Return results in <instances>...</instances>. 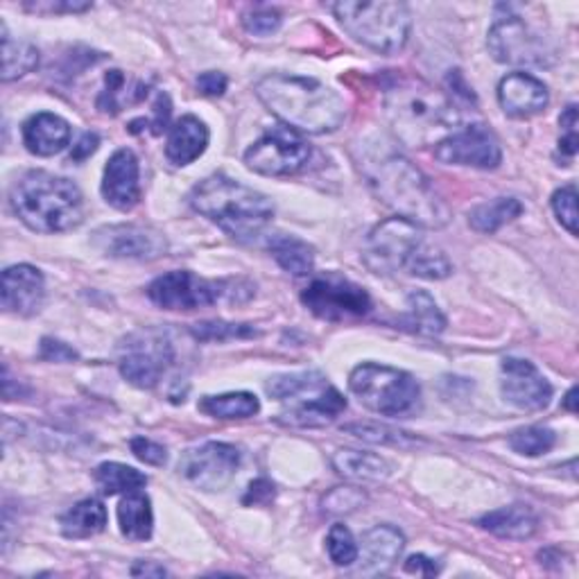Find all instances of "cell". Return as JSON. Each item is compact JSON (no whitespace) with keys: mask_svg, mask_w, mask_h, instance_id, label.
<instances>
[{"mask_svg":"<svg viewBox=\"0 0 579 579\" xmlns=\"http://www.w3.org/2000/svg\"><path fill=\"white\" fill-rule=\"evenodd\" d=\"M499 102L512 118H532L545 112L550 102L547 87L530 73H509L499 85Z\"/></svg>","mask_w":579,"mask_h":579,"instance_id":"cell-22","label":"cell"},{"mask_svg":"<svg viewBox=\"0 0 579 579\" xmlns=\"http://www.w3.org/2000/svg\"><path fill=\"white\" fill-rule=\"evenodd\" d=\"M435 156L449 165L495 171L503 161V150L495 134L487 125H466L457 127L444 141L437 143Z\"/></svg>","mask_w":579,"mask_h":579,"instance_id":"cell-16","label":"cell"},{"mask_svg":"<svg viewBox=\"0 0 579 579\" xmlns=\"http://www.w3.org/2000/svg\"><path fill=\"white\" fill-rule=\"evenodd\" d=\"M326 550L328 557L338 568H351L357 562V543L351 534V530L342 523H336L326 537Z\"/></svg>","mask_w":579,"mask_h":579,"instance_id":"cell-38","label":"cell"},{"mask_svg":"<svg viewBox=\"0 0 579 579\" xmlns=\"http://www.w3.org/2000/svg\"><path fill=\"white\" fill-rule=\"evenodd\" d=\"M562 125V139H559V152L566 159H572L577 154V106L568 104L566 112L559 118Z\"/></svg>","mask_w":579,"mask_h":579,"instance_id":"cell-46","label":"cell"},{"mask_svg":"<svg viewBox=\"0 0 579 579\" xmlns=\"http://www.w3.org/2000/svg\"><path fill=\"white\" fill-rule=\"evenodd\" d=\"M129 449L136 457L150 466H163L165 462H168V451L148 437H134L129 441Z\"/></svg>","mask_w":579,"mask_h":579,"instance_id":"cell-45","label":"cell"},{"mask_svg":"<svg viewBox=\"0 0 579 579\" xmlns=\"http://www.w3.org/2000/svg\"><path fill=\"white\" fill-rule=\"evenodd\" d=\"M501 392L509 405L523 412H539L553 399V385L530 361L505 357L501 365Z\"/></svg>","mask_w":579,"mask_h":579,"instance_id":"cell-17","label":"cell"},{"mask_svg":"<svg viewBox=\"0 0 579 579\" xmlns=\"http://www.w3.org/2000/svg\"><path fill=\"white\" fill-rule=\"evenodd\" d=\"M96 487L104 495H118V493H131L139 491L148 484V476L136 471L134 466L121 464V462H104L96 468Z\"/></svg>","mask_w":579,"mask_h":579,"instance_id":"cell-33","label":"cell"},{"mask_svg":"<svg viewBox=\"0 0 579 579\" xmlns=\"http://www.w3.org/2000/svg\"><path fill=\"white\" fill-rule=\"evenodd\" d=\"M333 466L340 476L353 482H382L392 476V464L374 453L363 451H338L333 455Z\"/></svg>","mask_w":579,"mask_h":579,"instance_id":"cell-26","label":"cell"},{"mask_svg":"<svg viewBox=\"0 0 579 579\" xmlns=\"http://www.w3.org/2000/svg\"><path fill=\"white\" fill-rule=\"evenodd\" d=\"M491 58L507 66H547L555 58L550 41L520 16L499 18L489 30Z\"/></svg>","mask_w":579,"mask_h":579,"instance_id":"cell-11","label":"cell"},{"mask_svg":"<svg viewBox=\"0 0 579 579\" xmlns=\"http://www.w3.org/2000/svg\"><path fill=\"white\" fill-rule=\"evenodd\" d=\"M367 503V493L357 487H336L324 495L322 507L330 516H347L361 509Z\"/></svg>","mask_w":579,"mask_h":579,"instance_id":"cell-39","label":"cell"},{"mask_svg":"<svg viewBox=\"0 0 579 579\" xmlns=\"http://www.w3.org/2000/svg\"><path fill=\"white\" fill-rule=\"evenodd\" d=\"M254 286L234 279H202L198 274L175 269L161 274L148 288V297L163 311H198L219 301H247Z\"/></svg>","mask_w":579,"mask_h":579,"instance_id":"cell-9","label":"cell"},{"mask_svg":"<svg viewBox=\"0 0 579 579\" xmlns=\"http://www.w3.org/2000/svg\"><path fill=\"white\" fill-rule=\"evenodd\" d=\"M347 432L355 435L357 439H365V441H372V444H403V441H407V432H401V430H394V428H388V426H378V424H351V426H344Z\"/></svg>","mask_w":579,"mask_h":579,"instance_id":"cell-43","label":"cell"},{"mask_svg":"<svg viewBox=\"0 0 579 579\" xmlns=\"http://www.w3.org/2000/svg\"><path fill=\"white\" fill-rule=\"evenodd\" d=\"M175 361V349L168 336L156 328H146L131 333L118 353V369L134 388L152 390L161 382L163 374Z\"/></svg>","mask_w":579,"mask_h":579,"instance_id":"cell-10","label":"cell"},{"mask_svg":"<svg viewBox=\"0 0 579 579\" xmlns=\"http://www.w3.org/2000/svg\"><path fill=\"white\" fill-rule=\"evenodd\" d=\"M426 247L421 227L403 217H390L374 227L367 238V263L378 274H392L410 269L417 254Z\"/></svg>","mask_w":579,"mask_h":579,"instance_id":"cell-12","label":"cell"},{"mask_svg":"<svg viewBox=\"0 0 579 579\" xmlns=\"http://www.w3.org/2000/svg\"><path fill=\"white\" fill-rule=\"evenodd\" d=\"M192 336L198 340H229V338H247L256 336V330L247 324H225V322H204L192 326Z\"/></svg>","mask_w":579,"mask_h":579,"instance_id":"cell-41","label":"cell"},{"mask_svg":"<svg viewBox=\"0 0 579 579\" xmlns=\"http://www.w3.org/2000/svg\"><path fill=\"white\" fill-rule=\"evenodd\" d=\"M382 104L399 141L410 148L437 146L460 123L453 100L419 77H394L385 87Z\"/></svg>","mask_w":579,"mask_h":579,"instance_id":"cell-2","label":"cell"},{"mask_svg":"<svg viewBox=\"0 0 579 579\" xmlns=\"http://www.w3.org/2000/svg\"><path fill=\"white\" fill-rule=\"evenodd\" d=\"M71 143V125L58 114H35L23 123V146L37 156H54Z\"/></svg>","mask_w":579,"mask_h":579,"instance_id":"cell-23","label":"cell"},{"mask_svg":"<svg viewBox=\"0 0 579 579\" xmlns=\"http://www.w3.org/2000/svg\"><path fill=\"white\" fill-rule=\"evenodd\" d=\"M523 213V204L516 198H495L478 204L468 213V225L478 234H495Z\"/></svg>","mask_w":579,"mask_h":579,"instance_id":"cell-32","label":"cell"},{"mask_svg":"<svg viewBox=\"0 0 579 579\" xmlns=\"http://www.w3.org/2000/svg\"><path fill=\"white\" fill-rule=\"evenodd\" d=\"M333 14L344 30L357 41L380 54H397L410 39L412 16L403 3H357L342 0L333 5Z\"/></svg>","mask_w":579,"mask_h":579,"instance_id":"cell-7","label":"cell"},{"mask_svg":"<svg viewBox=\"0 0 579 579\" xmlns=\"http://www.w3.org/2000/svg\"><path fill=\"white\" fill-rule=\"evenodd\" d=\"M229 87V79L225 73H217V71H209V73H202L198 77V89L202 96H223Z\"/></svg>","mask_w":579,"mask_h":579,"instance_id":"cell-49","label":"cell"},{"mask_svg":"<svg viewBox=\"0 0 579 579\" xmlns=\"http://www.w3.org/2000/svg\"><path fill=\"white\" fill-rule=\"evenodd\" d=\"M311 159V146L290 127H272L244 152L247 168L263 177H290L303 171Z\"/></svg>","mask_w":579,"mask_h":579,"instance_id":"cell-13","label":"cell"},{"mask_svg":"<svg viewBox=\"0 0 579 579\" xmlns=\"http://www.w3.org/2000/svg\"><path fill=\"white\" fill-rule=\"evenodd\" d=\"M240 451L225 441H206L190 449L179 462V474L202 491H223L238 474Z\"/></svg>","mask_w":579,"mask_h":579,"instance_id":"cell-15","label":"cell"},{"mask_svg":"<svg viewBox=\"0 0 579 579\" xmlns=\"http://www.w3.org/2000/svg\"><path fill=\"white\" fill-rule=\"evenodd\" d=\"M478 526L489 534L507 541L532 539L539 530V518L528 505H509L484 514Z\"/></svg>","mask_w":579,"mask_h":579,"instance_id":"cell-25","label":"cell"},{"mask_svg":"<svg viewBox=\"0 0 579 579\" xmlns=\"http://www.w3.org/2000/svg\"><path fill=\"white\" fill-rule=\"evenodd\" d=\"M267 394L284 403L279 424L290 428H324L347 410L344 397L317 372L274 376Z\"/></svg>","mask_w":579,"mask_h":579,"instance_id":"cell-6","label":"cell"},{"mask_svg":"<svg viewBox=\"0 0 579 579\" xmlns=\"http://www.w3.org/2000/svg\"><path fill=\"white\" fill-rule=\"evenodd\" d=\"M274 499V484L267 482V480H256L252 482L250 487V493L244 495V505H261V503H267Z\"/></svg>","mask_w":579,"mask_h":579,"instance_id":"cell-50","label":"cell"},{"mask_svg":"<svg viewBox=\"0 0 579 579\" xmlns=\"http://www.w3.org/2000/svg\"><path fill=\"white\" fill-rule=\"evenodd\" d=\"M200 410L213 419H250L259 415L261 403L250 392H229L219 397H204Z\"/></svg>","mask_w":579,"mask_h":579,"instance_id":"cell-34","label":"cell"},{"mask_svg":"<svg viewBox=\"0 0 579 579\" xmlns=\"http://www.w3.org/2000/svg\"><path fill=\"white\" fill-rule=\"evenodd\" d=\"M102 198L116 211H131L141 200V165L129 148L116 150L104 165Z\"/></svg>","mask_w":579,"mask_h":579,"instance_id":"cell-19","label":"cell"},{"mask_svg":"<svg viewBox=\"0 0 579 579\" xmlns=\"http://www.w3.org/2000/svg\"><path fill=\"white\" fill-rule=\"evenodd\" d=\"M93 240L104 256L123 261H154L168 250L159 231L139 225L102 227L96 231Z\"/></svg>","mask_w":579,"mask_h":579,"instance_id":"cell-18","label":"cell"},{"mask_svg":"<svg viewBox=\"0 0 579 579\" xmlns=\"http://www.w3.org/2000/svg\"><path fill=\"white\" fill-rule=\"evenodd\" d=\"M148 96L143 85H131L123 71H109L104 75V87L98 96V109L102 114H121L127 104L139 102Z\"/></svg>","mask_w":579,"mask_h":579,"instance_id":"cell-31","label":"cell"},{"mask_svg":"<svg viewBox=\"0 0 579 579\" xmlns=\"http://www.w3.org/2000/svg\"><path fill=\"white\" fill-rule=\"evenodd\" d=\"M281 14L279 10L274 8H267V5H256V8H250L244 14H242V25L244 30L250 35H256V37H267L272 33H277L281 27Z\"/></svg>","mask_w":579,"mask_h":579,"instance_id":"cell-40","label":"cell"},{"mask_svg":"<svg viewBox=\"0 0 579 579\" xmlns=\"http://www.w3.org/2000/svg\"><path fill=\"white\" fill-rule=\"evenodd\" d=\"M267 250L272 252L274 261H277L288 274L294 277H306L315 267V250L297 236L288 234H274L267 240Z\"/></svg>","mask_w":579,"mask_h":579,"instance_id":"cell-28","label":"cell"},{"mask_svg":"<svg viewBox=\"0 0 579 579\" xmlns=\"http://www.w3.org/2000/svg\"><path fill=\"white\" fill-rule=\"evenodd\" d=\"M118 526L125 539L129 541H148L154 530L152 503L146 493L131 491L118 505Z\"/></svg>","mask_w":579,"mask_h":579,"instance_id":"cell-27","label":"cell"},{"mask_svg":"<svg viewBox=\"0 0 579 579\" xmlns=\"http://www.w3.org/2000/svg\"><path fill=\"white\" fill-rule=\"evenodd\" d=\"M405 572L424 575V577H435V575H439V566L432 559H428L426 555H415V557H410L405 562Z\"/></svg>","mask_w":579,"mask_h":579,"instance_id":"cell-51","label":"cell"},{"mask_svg":"<svg viewBox=\"0 0 579 579\" xmlns=\"http://www.w3.org/2000/svg\"><path fill=\"white\" fill-rule=\"evenodd\" d=\"M190 206L236 240L256 238L274 217L263 192L227 175H211L190 192Z\"/></svg>","mask_w":579,"mask_h":579,"instance_id":"cell-5","label":"cell"},{"mask_svg":"<svg viewBox=\"0 0 579 579\" xmlns=\"http://www.w3.org/2000/svg\"><path fill=\"white\" fill-rule=\"evenodd\" d=\"M39 357L41 361H48V363H71L77 357V351L71 349L68 344L60 342V340L43 338L41 349H39Z\"/></svg>","mask_w":579,"mask_h":579,"instance_id":"cell-48","label":"cell"},{"mask_svg":"<svg viewBox=\"0 0 579 579\" xmlns=\"http://www.w3.org/2000/svg\"><path fill=\"white\" fill-rule=\"evenodd\" d=\"M98 143H100V139H98L96 134H85V136H81V139L77 141V146L73 148V152H71V159H75V161H81V159L91 156V154L98 150Z\"/></svg>","mask_w":579,"mask_h":579,"instance_id":"cell-52","label":"cell"},{"mask_svg":"<svg viewBox=\"0 0 579 579\" xmlns=\"http://www.w3.org/2000/svg\"><path fill=\"white\" fill-rule=\"evenodd\" d=\"M451 272H453V265L446 259V254H441L439 250H435V247H430L428 242H426L424 250L417 254L412 267L407 269V274H412V277L428 279V281L446 279V277H451Z\"/></svg>","mask_w":579,"mask_h":579,"instance_id":"cell-37","label":"cell"},{"mask_svg":"<svg viewBox=\"0 0 579 579\" xmlns=\"http://www.w3.org/2000/svg\"><path fill=\"white\" fill-rule=\"evenodd\" d=\"M405 537L392 526H376L357 545V572L365 577L388 575L403 555Z\"/></svg>","mask_w":579,"mask_h":579,"instance_id":"cell-21","label":"cell"},{"mask_svg":"<svg viewBox=\"0 0 579 579\" xmlns=\"http://www.w3.org/2000/svg\"><path fill=\"white\" fill-rule=\"evenodd\" d=\"M209 139V127L198 116H181L171 127L168 141H165V156L177 168H184L206 152Z\"/></svg>","mask_w":579,"mask_h":579,"instance_id":"cell-24","label":"cell"},{"mask_svg":"<svg viewBox=\"0 0 579 579\" xmlns=\"http://www.w3.org/2000/svg\"><path fill=\"white\" fill-rule=\"evenodd\" d=\"M131 575L141 577V575H154V577H163L165 575V568L163 566H156L152 562H139L134 568H131Z\"/></svg>","mask_w":579,"mask_h":579,"instance_id":"cell-53","label":"cell"},{"mask_svg":"<svg viewBox=\"0 0 579 579\" xmlns=\"http://www.w3.org/2000/svg\"><path fill=\"white\" fill-rule=\"evenodd\" d=\"M349 390L374 415L405 419L412 417L421 405V388L407 372L363 363L349 376Z\"/></svg>","mask_w":579,"mask_h":579,"instance_id":"cell-8","label":"cell"},{"mask_svg":"<svg viewBox=\"0 0 579 579\" xmlns=\"http://www.w3.org/2000/svg\"><path fill=\"white\" fill-rule=\"evenodd\" d=\"M91 3H75V0H39V3H25V10L37 12V14H75V12H87Z\"/></svg>","mask_w":579,"mask_h":579,"instance_id":"cell-47","label":"cell"},{"mask_svg":"<svg viewBox=\"0 0 579 579\" xmlns=\"http://www.w3.org/2000/svg\"><path fill=\"white\" fill-rule=\"evenodd\" d=\"M405 303H407V311L401 317V324H403V328L412 330V333L439 336L441 330L446 328L444 313L439 311L437 301L428 292H424V290L410 292Z\"/></svg>","mask_w":579,"mask_h":579,"instance_id":"cell-29","label":"cell"},{"mask_svg":"<svg viewBox=\"0 0 579 579\" xmlns=\"http://www.w3.org/2000/svg\"><path fill=\"white\" fill-rule=\"evenodd\" d=\"M37 64H39V50L33 43L12 39V35L8 33V25L3 23V81H12L33 73Z\"/></svg>","mask_w":579,"mask_h":579,"instance_id":"cell-35","label":"cell"},{"mask_svg":"<svg viewBox=\"0 0 579 579\" xmlns=\"http://www.w3.org/2000/svg\"><path fill=\"white\" fill-rule=\"evenodd\" d=\"M575 397H577V390L572 388L568 394H566V410H570V412H577V407H575Z\"/></svg>","mask_w":579,"mask_h":579,"instance_id":"cell-54","label":"cell"},{"mask_svg":"<svg viewBox=\"0 0 579 579\" xmlns=\"http://www.w3.org/2000/svg\"><path fill=\"white\" fill-rule=\"evenodd\" d=\"M361 171L374 196L399 217L417 227L441 229L451 223V209L430 179L401 152L388 146L365 148Z\"/></svg>","mask_w":579,"mask_h":579,"instance_id":"cell-1","label":"cell"},{"mask_svg":"<svg viewBox=\"0 0 579 579\" xmlns=\"http://www.w3.org/2000/svg\"><path fill=\"white\" fill-rule=\"evenodd\" d=\"M256 96L294 131L328 134L347 118L344 98L315 77L274 73L259 81Z\"/></svg>","mask_w":579,"mask_h":579,"instance_id":"cell-3","label":"cell"},{"mask_svg":"<svg viewBox=\"0 0 579 579\" xmlns=\"http://www.w3.org/2000/svg\"><path fill=\"white\" fill-rule=\"evenodd\" d=\"M12 211L39 234H64L85 223V196L66 177L46 171L25 173L10 192Z\"/></svg>","mask_w":579,"mask_h":579,"instance_id":"cell-4","label":"cell"},{"mask_svg":"<svg viewBox=\"0 0 579 579\" xmlns=\"http://www.w3.org/2000/svg\"><path fill=\"white\" fill-rule=\"evenodd\" d=\"M46 299L43 274L33 265H14L3 272V309L10 315L33 317Z\"/></svg>","mask_w":579,"mask_h":579,"instance_id":"cell-20","label":"cell"},{"mask_svg":"<svg viewBox=\"0 0 579 579\" xmlns=\"http://www.w3.org/2000/svg\"><path fill=\"white\" fill-rule=\"evenodd\" d=\"M555 441H557V435L543 426H528L509 435L512 451L526 457H539L547 451H553Z\"/></svg>","mask_w":579,"mask_h":579,"instance_id":"cell-36","label":"cell"},{"mask_svg":"<svg viewBox=\"0 0 579 579\" xmlns=\"http://www.w3.org/2000/svg\"><path fill=\"white\" fill-rule=\"evenodd\" d=\"M62 534L66 539H89L106 528V509L100 501L87 499L71 507L62 520Z\"/></svg>","mask_w":579,"mask_h":579,"instance_id":"cell-30","label":"cell"},{"mask_svg":"<svg viewBox=\"0 0 579 579\" xmlns=\"http://www.w3.org/2000/svg\"><path fill=\"white\" fill-rule=\"evenodd\" d=\"M301 301L315 317L324 322H347L365 317L372 309V299L363 286L338 274H326L309 284L301 292Z\"/></svg>","mask_w":579,"mask_h":579,"instance_id":"cell-14","label":"cell"},{"mask_svg":"<svg viewBox=\"0 0 579 579\" xmlns=\"http://www.w3.org/2000/svg\"><path fill=\"white\" fill-rule=\"evenodd\" d=\"M553 211L559 219V225L570 234L577 236V188L572 184L559 188L553 196Z\"/></svg>","mask_w":579,"mask_h":579,"instance_id":"cell-42","label":"cell"},{"mask_svg":"<svg viewBox=\"0 0 579 579\" xmlns=\"http://www.w3.org/2000/svg\"><path fill=\"white\" fill-rule=\"evenodd\" d=\"M171 114H173L171 98L165 96V93H159L156 100H154V104H152V116L129 123V131L131 134H139L141 129H150L152 134H163L165 129H168Z\"/></svg>","mask_w":579,"mask_h":579,"instance_id":"cell-44","label":"cell"}]
</instances>
